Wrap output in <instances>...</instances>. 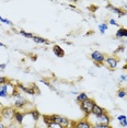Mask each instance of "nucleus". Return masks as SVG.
I'll return each mask as SVG.
<instances>
[{
  "label": "nucleus",
  "instance_id": "1",
  "mask_svg": "<svg viewBox=\"0 0 127 128\" xmlns=\"http://www.w3.org/2000/svg\"><path fill=\"white\" fill-rule=\"evenodd\" d=\"M12 100H13L12 106H13L16 110H23L24 108H26V106L28 105V104H30L26 98L23 96L21 93H20V91L13 95V96H12Z\"/></svg>",
  "mask_w": 127,
  "mask_h": 128
},
{
  "label": "nucleus",
  "instance_id": "2",
  "mask_svg": "<svg viewBox=\"0 0 127 128\" xmlns=\"http://www.w3.org/2000/svg\"><path fill=\"white\" fill-rule=\"evenodd\" d=\"M16 88L19 91H22L23 93L28 95H35V94H41L40 89L36 86L35 83H28V84H23V83H18Z\"/></svg>",
  "mask_w": 127,
  "mask_h": 128
},
{
  "label": "nucleus",
  "instance_id": "3",
  "mask_svg": "<svg viewBox=\"0 0 127 128\" xmlns=\"http://www.w3.org/2000/svg\"><path fill=\"white\" fill-rule=\"evenodd\" d=\"M95 104H96V103H95V101L93 100V98H89L86 101H84V102H82V103L79 104L81 110L84 113V117L86 118H89L91 116L92 110H93V107H94Z\"/></svg>",
  "mask_w": 127,
  "mask_h": 128
},
{
  "label": "nucleus",
  "instance_id": "4",
  "mask_svg": "<svg viewBox=\"0 0 127 128\" xmlns=\"http://www.w3.org/2000/svg\"><path fill=\"white\" fill-rule=\"evenodd\" d=\"M52 118H53L54 122L62 125L64 128H71V126H72V124H74V120H71V119H69L68 117L62 116V115L53 114L52 115Z\"/></svg>",
  "mask_w": 127,
  "mask_h": 128
},
{
  "label": "nucleus",
  "instance_id": "5",
  "mask_svg": "<svg viewBox=\"0 0 127 128\" xmlns=\"http://www.w3.org/2000/svg\"><path fill=\"white\" fill-rule=\"evenodd\" d=\"M16 110L13 106H4L0 110V116L7 120H14V115H16Z\"/></svg>",
  "mask_w": 127,
  "mask_h": 128
},
{
  "label": "nucleus",
  "instance_id": "6",
  "mask_svg": "<svg viewBox=\"0 0 127 128\" xmlns=\"http://www.w3.org/2000/svg\"><path fill=\"white\" fill-rule=\"evenodd\" d=\"M92 117V116H90ZM94 119L93 120H90L92 125H111V122H112V118L110 116L108 112L103 114L102 116H99V117H93Z\"/></svg>",
  "mask_w": 127,
  "mask_h": 128
},
{
  "label": "nucleus",
  "instance_id": "7",
  "mask_svg": "<svg viewBox=\"0 0 127 128\" xmlns=\"http://www.w3.org/2000/svg\"><path fill=\"white\" fill-rule=\"evenodd\" d=\"M90 57H91V59L93 60L95 66H102L103 64L105 62V58H106L105 55L99 50H93L91 53Z\"/></svg>",
  "mask_w": 127,
  "mask_h": 128
},
{
  "label": "nucleus",
  "instance_id": "8",
  "mask_svg": "<svg viewBox=\"0 0 127 128\" xmlns=\"http://www.w3.org/2000/svg\"><path fill=\"white\" fill-rule=\"evenodd\" d=\"M42 118L44 120V124L46 125L47 128H64L62 125L56 123V122L53 120L52 118V115H42Z\"/></svg>",
  "mask_w": 127,
  "mask_h": 128
},
{
  "label": "nucleus",
  "instance_id": "9",
  "mask_svg": "<svg viewBox=\"0 0 127 128\" xmlns=\"http://www.w3.org/2000/svg\"><path fill=\"white\" fill-rule=\"evenodd\" d=\"M118 62H120V59L116 57V56H108L105 58V62L106 65L108 66V68L111 69V70H114V69H116L117 68V66H118Z\"/></svg>",
  "mask_w": 127,
  "mask_h": 128
},
{
  "label": "nucleus",
  "instance_id": "10",
  "mask_svg": "<svg viewBox=\"0 0 127 128\" xmlns=\"http://www.w3.org/2000/svg\"><path fill=\"white\" fill-rule=\"evenodd\" d=\"M74 125L78 128H92V126H93L91 124V122L86 117H83L82 119H79V120H76L74 122Z\"/></svg>",
  "mask_w": 127,
  "mask_h": 128
},
{
  "label": "nucleus",
  "instance_id": "11",
  "mask_svg": "<svg viewBox=\"0 0 127 128\" xmlns=\"http://www.w3.org/2000/svg\"><path fill=\"white\" fill-rule=\"evenodd\" d=\"M105 113H108V110H106L105 108H103V107L100 106L99 104H95L93 110H92L91 116L92 117H99V116H102L103 114H105Z\"/></svg>",
  "mask_w": 127,
  "mask_h": 128
},
{
  "label": "nucleus",
  "instance_id": "12",
  "mask_svg": "<svg viewBox=\"0 0 127 128\" xmlns=\"http://www.w3.org/2000/svg\"><path fill=\"white\" fill-rule=\"evenodd\" d=\"M106 8L111 10L113 13L117 14V16H118V18H122V16H125V14H126L125 10L120 9V8H116V7H114V6H113V4H108V6H106Z\"/></svg>",
  "mask_w": 127,
  "mask_h": 128
},
{
  "label": "nucleus",
  "instance_id": "13",
  "mask_svg": "<svg viewBox=\"0 0 127 128\" xmlns=\"http://www.w3.org/2000/svg\"><path fill=\"white\" fill-rule=\"evenodd\" d=\"M25 114H26V112H24V110H16V115H14V120H16V123L18 125H20V126L23 124Z\"/></svg>",
  "mask_w": 127,
  "mask_h": 128
},
{
  "label": "nucleus",
  "instance_id": "14",
  "mask_svg": "<svg viewBox=\"0 0 127 128\" xmlns=\"http://www.w3.org/2000/svg\"><path fill=\"white\" fill-rule=\"evenodd\" d=\"M26 114L30 115L34 122H37L40 118L42 117L41 113H40V112H38V110H36V108H31V110H28V112H26Z\"/></svg>",
  "mask_w": 127,
  "mask_h": 128
},
{
  "label": "nucleus",
  "instance_id": "15",
  "mask_svg": "<svg viewBox=\"0 0 127 128\" xmlns=\"http://www.w3.org/2000/svg\"><path fill=\"white\" fill-rule=\"evenodd\" d=\"M53 52H54L55 56H57L58 58H62L64 56H65V52H64V49L60 47L58 44H55L53 46Z\"/></svg>",
  "mask_w": 127,
  "mask_h": 128
},
{
  "label": "nucleus",
  "instance_id": "16",
  "mask_svg": "<svg viewBox=\"0 0 127 128\" xmlns=\"http://www.w3.org/2000/svg\"><path fill=\"white\" fill-rule=\"evenodd\" d=\"M9 93H8V86L7 83L0 86V98H8Z\"/></svg>",
  "mask_w": 127,
  "mask_h": 128
},
{
  "label": "nucleus",
  "instance_id": "17",
  "mask_svg": "<svg viewBox=\"0 0 127 128\" xmlns=\"http://www.w3.org/2000/svg\"><path fill=\"white\" fill-rule=\"evenodd\" d=\"M89 98V95L86 94V92H79L77 94V96H76V101L78 102V103H82V102H84V101H86Z\"/></svg>",
  "mask_w": 127,
  "mask_h": 128
},
{
  "label": "nucleus",
  "instance_id": "18",
  "mask_svg": "<svg viewBox=\"0 0 127 128\" xmlns=\"http://www.w3.org/2000/svg\"><path fill=\"white\" fill-rule=\"evenodd\" d=\"M32 40H33V42L35 43V44H40V45L48 44V40H46V38H44V37H42V36H38V35H34Z\"/></svg>",
  "mask_w": 127,
  "mask_h": 128
},
{
  "label": "nucleus",
  "instance_id": "19",
  "mask_svg": "<svg viewBox=\"0 0 127 128\" xmlns=\"http://www.w3.org/2000/svg\"><path fill=\"white\" fill-rule=\"evenodd\" d=\"M116 95H117V98H127V90L125 88H120L117 91Z\"/></svg>",
  "mask_w": 127,
  "mask_h": 128
},
{
  "label": "nucleus",
  "instance_id": "20",
  "mask_svg": "<svg viewBox=\"0 0 127 128\" xmlns=\"http://www.w3.org/2000/svg\"><path fill=\"white\" fill-rule=\"evenodd\" d=\"M116 38H125V28H120L115 34Z\"/></svg>",
  "mask_w": 127,
  "mask_h": 128
},
{
  "label": "nucleus",
  "instance_id": "21",
  "mask_svg": "<svg viewBox=\"0 0 127 128\" xmlns=\"http://www.w3.org/2000/svg\"><path fill=\"white\" fill-rule=\"evenodd\" d=\"M108 30V23H102V24L99 25V31H100L101 34H104Z\"/></svg>",
  "mask_w": 127,
  "mask_h": 128
},
{
  "label": "nucleus",
  "instance_id": "22",
  "mask_svg": "<svg viewBox=\"0 0 127 128\" xmlns=\"http://www.w3.org/2000/svg\"><path fill=\"white\" fill-rule=\"evenodd\" d=\"M19 34L20 35H22V36H24V37H26V38H33V36H34V34H32V33H28V32H25V31H23V30H20L19 31Z\"/></svg>",
  "mask_w": 127,
  "mask_h": 128
},
{
  "label": "nucleus",
  "instance_id": "23",
  "mask_svg": "<svg viewBox=\"0 0 127 128\" xmlns=\"http://www.w3.org/2000/svg\"><path fill=\"white\" fill-rule=\"evenodd\" d=\"M41 82H42V83H44L45 86H48V88H50V90H54V91H56V89H55L54 86H52V83L50 82V81H47V80H45V79H41Z\"/></svg>",
  "mask_w": 127,
  "mask_h": 128
},
{
  "label": "nucleus",
  "instance_id": "24",
  "mask_svg": "<svg viewBox=\"0 0 127 128\" xmlns=\"http://www.w3.org/2000/svg\"><path fill=\"white\" fill-rule=\"evenodd\" d=\"M124 50H125V46H124V45H120V46H118V47L113 52V53H114V55H117V54L122 53V52H124Z\"/></svg>",
  "mask_w": 127,
  "mask_h": 128
},
{
  "label": "nucleus",
  "instance_id": "25",
  "mask_svg": "<svg viewBox=\"0 0 127 128\" xmlns=\"http://www.w3.org/2000/svg\"><path fill=\"white\" fill-rule=\"evenodd\" d=\"M9 82V79H8L7 77H1L0 76V86H2V84H6Z\"/></svg>",
  "mask_w": 127,
  "mask_h": 128
},
{
  "label": "nucleus",
  "instance_id": "26",
  "mask_svg": "<svg viewBox=\"0 0 127 128\" xmlns=\"http://www.w3.org/2000/svg\"><path fill=\"white\" fill-rule=\"evenodd\" d=\"M92 128H113L111 125H93Z\"/></svg>",
  "mask_w": 127,
  "mask_h": 128
},
{
  "label": "nucleus",
  "instance_id": "27",
  "mask_svg": "<svg viewBox=\"0 0 127 128\" xmlns=\"http://www.w3.org/2000/svg\"><path fill=\"white\" fill-rule=\"evenodd\" d=\"M0 22H1V23H6V24H9V25H12V22L9 21V20H8V19L2 18L1 16H0Z\"/></svg>",
  "mask_w": 127,
  "mask_h": 128
},
{
  "label": "nucleus",
  "instance_id": "28",
  "mask_svg": "<svg viewBox=\"0 0 127 128\" xmlns=\"http://www.w3.org/2000/svg\"><path fill=\"white\" fill-rule=\"evenodd\" d=\"M125 81H127V74H120V82H125Z\"/></svg>",
  "mask_w": 127,
  "mask_h": 128
},
{
  "label": "nucleus",
  "instance_id": "29",
  "mask_svg": "<svg viewBox=\"0 0 127 128\" xmlns=\"http://www.w3.org/2000/svg\"><path fill=\"white\" fill-rule=\"evenodd\" d=\"M120 125L122 127L126 128V127H127V118L124 119V120H120Z\"/></svg>",
  "mask_w": 127,
  "mask_h": 128
},
{
  "label": "nucleus",
  "instance_id": "30",
  "mask_svg": "<svg viewBox=\"0 0 127 128\" xmlns=\"http://www.w3.org/2000/svg\"><path fill=\"white\" fill-rule=\"evenodd\" d=\"M126 118H127V116H126V115H124V114H122V115H118V116H117V120H118V122L124 120V119H126Z\"/></svg>",
  "mask_w": 127,
  "mask_h": 128
},
{
  "label": "nucleus",
  "instance_id": "31",
  "mask_svg": "<svg viewBox=\"0 0 127 128\" xmlns=\"http://www.w3.org/2000/svg\"><path fill=\"white\" fill-rule=\"evenodd\" d=\"M108 23H110V24H111V25H115V26H117V25H118V23H117L116 21H115L114 19H110Z\"/></svg>",
  "mask_w": 127,
  "mask_h": 128
},
{
  "label": "nucleus",
  "instance_id": "32",
  "mask_svg": "<svg viewBox=\"0 0 127 128\" xmlns=\"http://www.w3.org/2000/svg\"><path fill=\"white\" fill-rule=\"evenodd\" d=\"M6 67H7V64H0V70H4Z\"/></svg>",
  "mask_w": 127,
  "mask_h": 128
},
{
  "label": "nucleus",
  "instance_id": "33",
  "mask_svg": "<svg viewBox=\"0 0 127 128\" xmlns=\"http://www.w3.org/2000/svg\"><path fill=\"white\" fill-rule=\"evenodd\" d=\"M0 128H7V126H6V124L1 120V119H0Z\"/></svg>",
  "mask_w": 127,
  "mask_h": 128
},
{
  "label": "nucleus",
  "instance_id": "34",
  "mask_svg": "<svg viewBox=\"0 0 127 128\" xmlns=\"http://www.w3.org/2000/svg\"><path fill=\"white\" fill-rule=\"evenodd\" d=\"M0 47H7V46H6L4 43H0Z\"/></svg>",
  "mask_w": 127,
  "mask_h": 128
},
{
  "label": "nucleus",
  "instance_id": "35",
  "mask_svg": "<svg viewBox=\"0 0 127 128\" xmlns=\"http://www.w3.org/2000/svg\"><path fill=\"white\" fill-rule=\"evenodd\" d=\"M71 128H78L76 125H74V124H72V126H71Z\"/></svg>",
  "mask_w": 127,
  "mask_h": 128
},
{
  "label": "nucleus",
  "instance_id": "36",
  "mask_svg": "<svg viewBox=\"0 0 127 128\" xmlns=\"http://www.w3.org/2000/svg\"><path fill=\"white\" fill-rule=\"evenodd\" d=\"M125 38H127V28H125Z\"/></svg>",
  "mask_w": 127,
  "mask_h": 128
},
{
  "label": "nucleus",
  "instance_id": "37",
  "mask_svg": "<svg viewBox=\"0 0 127 128\" xmlns=\"http://www.w3.org/2000/svg\"><path fill=\"white\" fill-rule=\"evenodd\" d=\"M126 64H127V57H126Z\"/></svg>",
  "mask_w": 127,
  "mask_h": 128
},
{
  "label": "nucleus",
  "instance_id": "38",
  "mask_svg": "<svg viewBox=\"0 0 127 128\" xmlns=\"http://www.w3.org/2000/svg\"><path fill=\"white\" fill-rule=\"evenodd\" d=\"M34 128H36V127H34Z\"/></svg>",
  "mask_w": 127,
  "mask_h": 128
}]
</instances>
